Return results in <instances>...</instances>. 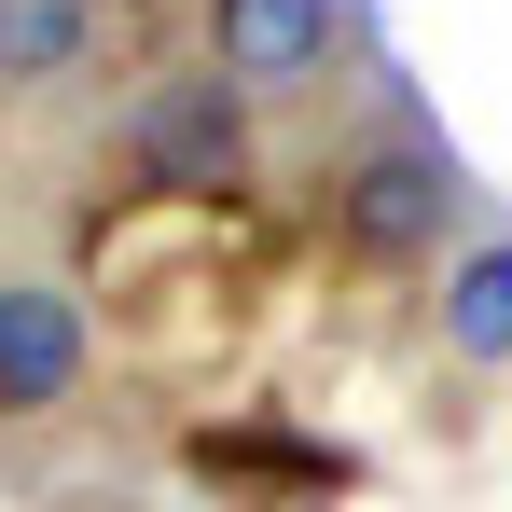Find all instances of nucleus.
Masks as SVG:
<instances>
[{"mask_svg":"<svg viewBox=\"0 0 512 512\" xmlns=\"http://www.w3.org/2000/svg\"><path fill=\"white\" fill-rule=\"evenodd\" d=\"M319 194H333V250L360 263V277H416V263H443L457 208H471V194H457V153L429 139L416 111H388L374 139H346Z\"/></svg>","mask_w":512,"mask_h":512,"instance_id":"1","label":"nucleus"},{"mask_svg":"<svg viewBox=\"0 0 512 512\" xmlns=\"http://www.w3.org/2000/svg\"><path fill=\"white\" fill-rule=\"evenodd\" d=\"M97 374V319L84 291H56V277H0V429L56 416V402H84Z\"/></svg>","mask_w":512,"mask_h":512,"instance_id":"4","label":"nucleus"},{"mask_svg":"<svg viewBox=\"0 0 512 512\" xmlns=\"http://www.w3.org/2000/svg\"><path fill=\"white\" fill-rule=\"evenodd\" d=\"M97 56V0H0V97H42Z\"/></svg>","mask_w":512,"mask_h":512,"instance_id":"6","label":"nucleus"},{"mask_svg":"<svg viewBox=\"0 0 512 512\" xmlns=\"http://www.w3.org/2000/svg\"><path fill=\"white\" fill-rule=\"evenodd\" d=\"M194 42L236 97H305L346 56V0H194Z\"/></svg>","mask_w":512,"mask_h":512,"instance_id":"3","label":"nucleus"},{"mask_svg":"<svg viewBox=\"0 0 512 512\" xmlns=\"http://www.w3.org/2000/svg\"><path fill=\"white\" fill-rule=\"evenodd\" d=\"M429 346H443L457 374H512V236H471V250H443Z\"/></svg>","mask_w":512,"mask_h":512,"instance_id":"5","label":"nucleus"},{"mask_svg":"<svg viewBox=\"0 0 512 512\" xmlns=\"http://www.w3.org/2000/svg\"><path fill=\"white\" fill-rule=\"evenodd\" d=\"M111 167L139 180V194H167V208H236L250 194V97L222 84L208 56L194 70H153V84L125 97V125H111Z\"/></svg>","mask_w":512,"mask_h":512,"instance_id":"2","label":"nucleus"}]
</instances>
